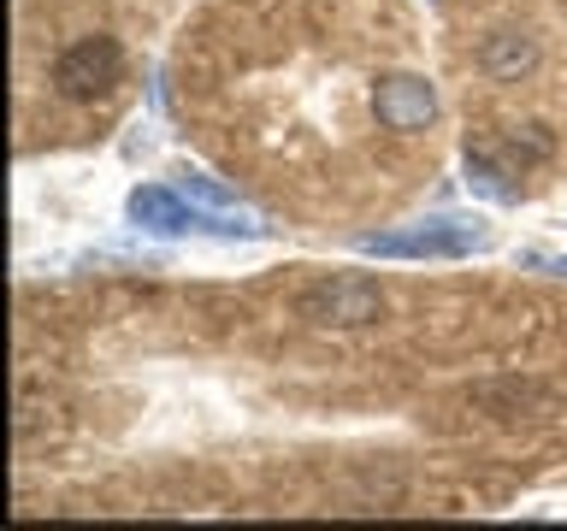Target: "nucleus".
<instances>
[{
    "label": "nucleus",
    "instance_id": "f257e3e1",
    "mask_svg": "<svg viewBox=\"0 0 567 531\" xmlns=\"http://www.w3.org/2000/svg\"><path fill=\"white\" fill-rule=\"evenodd\" d=\"M296 313L319 331H361V325H379L384 319V290H379V278L337 272V278L308 283L296 301Z\"/></svg>",
    "mask_w": 567,
    "mask_h": 531
},
{
    "label": "nucleus",
    "instance_id": "f03ea898",
    "mask_svg": "<svg viewBox=\"0 0 567 531\" xmlns=\"http://www.w3.org/2000/svg\"><path fill=\"white\" fill-rule=\"evenodd\" d=\"M118 77H124V48L113 35H83V42H71L53 60V88L65 101H101V95H113Z\"/></svg>",
    "mask_w": 567,
    "mask_h": 531
},
{
    "label": "nucleus",
    "instance_id": "7ed1b4c3",
    "mask_svg": "<svg viewBox=\"0 0 567 531\" xmlns=\"http://www.w3.org/2000/svg\"><path fill=\"white\" fill-rule=\"evenodd\" d=\"M372 113H379L384 131H425V124L437 118V95H432V83H425V77L396 71V77L372 83Z\"/></svg>",
    "mask_w": 567,
    "mask_h": 531
},
{
    "label": "nucleus",
    "instance_id": "20e7f679",
    "mask_svg": "<svg viewBox=\"0 0 567 531\" xmlns=\"http://www.w3.org/2000/svg\"><path fill=\"white\" fill-rule=\"evenodd\" d=\"M478 65L491 71V77H520V71H532L538 65V42H532L526 30H503V35H491L485 42V53H478Z\"/></svg>",
    "mask_w": 567,
    "mask_h": 531
},
{
    "label": "nucleus",
    "instance_id": "39448f33",
    "mask_svg": "<svg viewBox=\"0 0 567 531\" xmlns=\"http://www.w3.org/2000/svg\"><path fill=\"white\" fill-rule=\"evenodd\" d=\"M379 248V254H450L461 248V237H396V242H367Z\"/></svg>",
    "mask_w": 567,
    "mask_h": 531
}]
</instances>
